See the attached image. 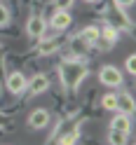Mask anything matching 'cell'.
I'll return each mask as SVG.
<instances>
[{
  "label": "cell",
  "instance_id": "6da1fadb",
  "mask_svg": "<svg viewBox=\"0 0 136 145\" xmlns=\"http://www.w3.org/2000/svg\"><path fill=\"white\" fill-rule=\"evenodd\" d=\"M59 75H61V82H63V87H68V89H75L82 80L87 77V68L80 63L75 56H70V59H66L59 66Z\"/></svg>",
  "mask_w": 136,
  "mask_h": 145
},
{
  "label": "cell",
  "instance_id": "7a4b0ae2",
  "mask_svg": "<svg viewBox=\"0 0 136 145\" xmlns=\"http://www.w3.org/2000/svg\"><path fill=\"white\" fill-rule=\"evenodd\" d=\"M99 80H101V84H106V87H120L122 84V72L115 66H103L99 70Z\"/></svg>",
  "mask_w": 136,
  "mask_h": 145
},
{
  "label": "cell",
  "instance_id": "3957f363",
  "mask_svg": "<svg viewBox=\"0 0 136 145\" xmlns=\"http://www.w3.org/2000/svg\"><path fill=\"white\" fill-rule=\"evenodd\" d=\"M26 33H28L31 38H45V33H47V21H45L40 14H33L28 19V24H26Z\"/></svg>",
  "mask_w": 136,
  "mask_h": 145
},
{
  "label": "cell",
  "instance_id": "277c9868",
  "mask_svg": "<svg viewBox=\"0 0 136 145\" xmlns=\"http://www.w3.org/2000/svg\"><path fill=\"white\" fill-rule=\"evenodd\" d=\"M49 122V112L45 110V108H38V110H33L28 115V126L31 129H45Z\"/></svg>",
  "mask_w": 136,
  "mask_h": 145
},
{
  "label": "cell",
  "instance_id": "5b68a950",
  "mask_svg": "<svg viewBox=\"0 0 136 145\" xmlns=\"http://www.w3.org/2000/svg\"><path fill=\"white\" fill-rule=\"evenodd\" d=\"M70 21H73V16H70L66 10H61V7H59V10L52 14V21H49V24H52L57 31H66L68 26H70Z\"/></svg>",
  "mask_w": 136,
  "mask_h": 145
},
{
  "label": "cell",
  "instance_id": "8992f818",
  "mask_svg": "<svg viewBox=\"0 0 136 145\" xmlns=\"http://www.w3.org/2000/svg\"><path fill=\"white\" fill-rule=\"evenodd\" d=\"M7 89H10L12 94L26 91V77L21 72H10V75H7Z\"/></svg>",
  "mask_w": 136,
  "mask_h": 145
},
{
  "label": "cell",
  "instance_id": "52a82bcc",
  "mask_svg": "<svg viewBox=\"0 0 136 145\" xmlns=\"http://www.w3.org/2000/svg\"><path fill=\"white\" fill-rule=\"evenodd\" d=\"M26 87H28V91H31V94H42V91H47L49 80L45 77V75H35L31 82H26Z\"/></svg>",
  "mask_w": 136,
  "mask_h": 145
},
{
  "label": "cell",
  "instance_id": "ba28073f",
  "mask_svg": "<svg viewBox=\"0 0 136 145\" xmlns=\"http://www.w3.org/2000/svg\"><path fill=\"white\" fill-rule=\"evenodd\" d=\"M110 129H117V131H124V133H129V129H131L129 115H124V112L115 115V117H113V122H110Z\"/></svg>",
  "mask_w": 136,
  "mask_h": 145
},
{
  "label": "cell",
  "instance_id": "9c48e42d",
  "mask_svg": "<svg viewBox=\"0 0 136 145\" xmlns=\"http://www.w3.org/2000/svg\"><path fill=\"white\" fill-rule=\"evenodd\" d=\"M87 49H89V42H87V40H82L80 35H75V38L70 40V54H73L75 59H78V56H82Z\"/></svg>",
  "mask_w": 136,
  "mask_h": 145
},
{
  "label": "cell",
  "instance_id": "30bf717a",
  "mask_svg": "<svg viewBox=\"0 0 136 145\" xmlns=\"http://www.w3.org/2000/svg\"><path fill=\"white\" fill-rule=\"evenodd\" d=\"M117 110L124 112V115H131L134 112V98L129 94H120L117 96Z\"/></svg>",
  "mask_w": 136,
  "mask_h": 145
},
{
  "label": "cell",
  "instance_id": "8fae6325",
  "mask_svg": "<svg viewBox=\"0 0 136 145\" xmlns=\"http://www.w3.org/2000/svg\"><path fill=\"white\" fill-rule=\"evenodd\" d=\"M80 38H82V40H87L89 44H94V42H99V40H101V31H99L96 26H87V28H82V31H80Z\"/></svg>",
  "mask_w": 136,
  "mask_h": 145
},
{
  "label": "cell",
  "instance_id": "7c38bea8",
  "mask_svg": "<svg viewBox=\"0 0 136 145\" xmlns=\"http://www.w3.org/2000/svg\"><path fill=\"white\" fill-rule=\"evenodd\" d=\"M108 143H110V145H124L127 143V133L124 131H117V129H110V133H108Z\"/></svg>",
  "mask_w": 136,
  "mask_h": 145
},
{
  "label": "cell",
  "instance_id": "4fadbf2b",
  "mask_svg": "<svg viewBox=\"0 0 136 145\" xmlns=\"http://www.w3.org/2000/svg\"><path fill=\"white\" fill-rule=\"evenodd\" d=\"M101 38L106 40V47H108V44H113V42L117 40V31L113 28V26H106V28L101 31Z\"/></svg>",
  "mask_w": 136,
  "mask_h": 145
},
{
  "label": "cell",
  "instance_id": "5bb4252c",
  "mask_svg": "<svg viewBox=\"0 0 136 145\" xmlns=\"http://www.w3.org/2000/svg\"><path fill=\"white\" fill-rule=\"evenodd\" d=\"M101 105L106 108V110H117V96L115 94H106L101 98Z\"/></svg>",
  "mask_w": 136,
  "mask_h": 145
},
{
  "label": "cell",
  "instance_id": "9a60e30c",
  "mask_svg": "<svg viewBox=\"0 0 136 145\" xmlns=\"http://www.w3.org/2000/svg\"><path fill=\"white\" fill-rule=\"evenodd\" d=\"M57 49H59V40H45L40 44V54H52Z\"/></svg>",
  "mask_w": 136,
  "mask_h": 145
},
{
  "label": "cell",
  "instance_id": "2e32d148",
  "mask_svg": "<svg viewBox=\"0 0 136 145\" xmlns=\"http://www.w3.org/2000/svg\"><path fill=\"white\" fill-rule=\"evenodd\" d=\"M10 24V10L5 5H0V26H7Z\"/></svg>",
  "mask_w": 136,
  "mask_h": 145
},
{
  "label": "cell",
  "instance_id": "e0dca14e",
  "mask_svg": "<svg viewBox=\"0 0 136 145\" xmlns=\"http://www.w3.org/2000/svg\"><path fill=\"white\" fill-rule=\"evenodd\" d=\"M78 140V131H70L66 136H61V145H70V143H75Z\"/></svg>",
  "mask_w": 136,
  "mask_h": 145
},
{
  "label": "cell",
  "instance_id": "ac0fdd59",
  "mask_svg": "<svg viewBox=\"0 0 136 145\" xmlns=\"http://www.w3.org/2000/svg\"><path fill=\"white\" fill-rule=\"evenodd\" d=\"M127 70H129V72H136V59H134V56L127 59Z\"/></svg>",
  "mask_w": 136,
  "mask_h": 145
},
{
  "label": "cell",
  "instance_id": "d6986e66",
  "mask_svg": "<svg viewBox=\"0 0 136 145\" xmlns=\"http://www.w3.org/2000/svg\"><path fill=\"white\" fill-rule=\"evenodd\" d=\"M115 5L117 7H129V5H134V0H115Z\"/></svg>",
  "mask_w": 136,
  "mask_h": 145
},
{
  "label": "cell",
  "instance_id": "ffe728a7",
  "mask_svg": "<svg viewBox=\"0 0 136 145\" xmlns=\"http://www.w3.org/2000/svg\"><path fill=\"white\" fill-rule=\"evenodd\" d=\"M73 3V0H57V7H61V10H66V7Z\"/></svg>",
  "mask_w": 136,
  "mask_h": 145
},
{
  "label": "cell",
  "instance_id": "44dd1931",
  "mask_svg": "<svg viewBox=\"0 0 136 145\" xmlns=\"http://www.w3.org/2000/svg\"><path fill=\"white\" fill-rule=\"evenodd\" d=\"M85 3H96V0H85Z\"/></svg>",
  "mask_w": 136,
  "mask_h": 145
}]
</instances>
